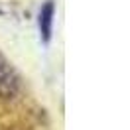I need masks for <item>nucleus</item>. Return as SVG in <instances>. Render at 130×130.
<instances>
[{
  "label": "nucleus",
  "mask_w": 130,
  "mask_h": 130,
  "mask_svg": "<svg viewBox=\"0 0 130 130\" xmlns=\"http://www.w3.org/2000/svg\"><path fill=\"white\" fill-rule=\"evenodd\" d=\"M20 89V79L16 71L12 69V65L0 55V97L10 99L14 97Z\"/></svg>",
  "instance_id": "nucleus-1"
},
{
  "label": "nucleus",
  "mask_w": 130,
  "mask_h": 130,
  "mask_svg": "<svg viewBox=\"0 0 130 130\" xmlns=\"http://www.w3.org/2000/svg\"><path fill=\"white\" fill-rule=\"evenodd\" d=\"M51 26H53V2H47L40 12V30L45 41L51 38Z\"/></svg>",
  "instance_id": "nucleus-2"
}]
</instances>
